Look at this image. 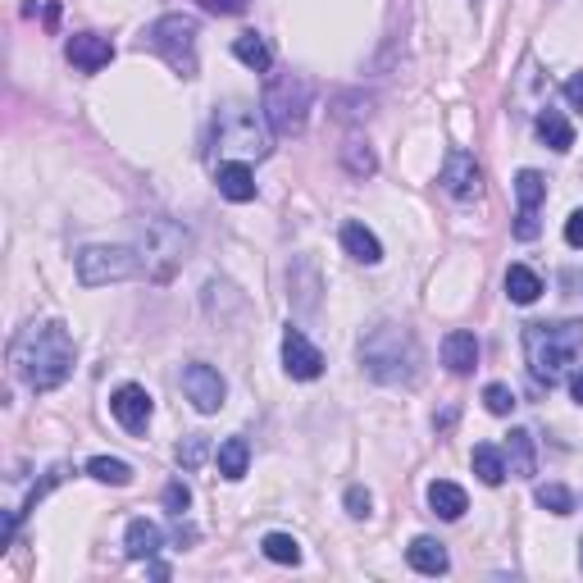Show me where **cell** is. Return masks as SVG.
<instances>
[{"label": "cell", "mask_w": 583, "mask_h": 583, "mask_svg": "<svg viewBox=\"0 0 583 583\" xmlns=\"http://www.w3.org/2000/svg\"><path fill=\"white\" fill-rule=\"evenodd\" d=\"M360 365L374 383H410L420 374V347L415 333L397 324L369 328V338L360 342Z\"/></svg>", "instance_id": "3957f363"}, {"label": "cell", "mask_w": 583, "mask_h": 583, "mask_svg": "<svg viewBox=\"0 0 583 583\" xmlns=\"http://www.w3.org/2000/svg\"><path fill=\"white\" fill-rule=\"evenodd\" d=\"M164 506H169V511L183 520V511L192 506V492H187V483H169V488H164Z\"/></svg>", "instance_id": "d6a6232c"}, {"label": "cell", "mask_w": 583, "mask_h": 583, "mask_svg": "<svg viewBox=\"0 0 583 583\" xmlns=\"http://www.w3.org/2000/svg\"><path fill=\"white\" fill-rule=\"evenodd\" d=\"M123 552L133 561H151V556L164 552V529L155 520H133L128 533H123Z\"/></svg>", "instance_id": "9a60e30c"}, {"label": "cell", "mask_w": 583, "mask_h": 583, "mask_svg": "<svg viewBox=\"0 0 583 583\" xmlns=\"http://www.w3.org/2000/svg\"><path fill=\"white\" fill-rule=\"evenodd\" d=\"M215 146L237 160H265L274 151V128H269L265 110L246 101H224L215 114Z\"/></svg>", "instance_id": "277c9868"}, {"label": "cell", "mask_w": 583, "mask_h": 583, "mask_svg": "<svg viewBox=\"0 0 583 583\" xmlns=\"http://www.w3.org/2000/svg\"><path fill=\"white\" fill-rule=\"evenodd\" d=\"M205 451H210L205 433H192V438H187L183 447H178V465H183V470H196V465L205 461Z\"/></svg>", "instance_id": "1f68e13d"}, {"label": "cell", "mask_w": 583, "mask_h": 583, "mask_svg": "<svg viewBox=\"0 0 583 583\" xmlns=\"http://www.w3.org/2000/svg\"><path fill=\"white\" fill-rule=\"evenodd\" d=\"M233 55L246 64V69H256V73H265L269 64H274V51H269V41L260 37V32H242V37L233 41Z\"/></svg>", "instance_id": "603a6c76"}, {"label": "cell", "mask_w": 583, "mask_h": 583, "mask_svg": "<svg viewBox=\"0 0 583 583\" xmlns=\"http://www.w3.org/2000/svg\"><path fill=\"white\" fill-rule=\"evenodd\" d=\"M110 410H114V420H119L128 433H146L155 406H151V392H146V388H137V383H123V388L110 397Z\"/></svg>", "instance_id": "8fae6325"}, {"label": "cell", "mask_w": 583, "mask_h": 583, "mask_svg": "<svg viewBox=\"0 0 583 583\" xmlns=\"http://www.w3.org/2000/svg\"><path fill=\"white\" fill-rule=\"evenodd\" d=\"M196 19L192 14H164L146 28V46L155 55L169 60V69L183 73V78H196Z\"/></svg>", "instance_id": "52a82bcc"}, {"label": "cell", "mask_w": 583, "mask_h": 583, "mask_svg": "<svg viewBox=\"0 0 583 583\" xmlns=\"http://www.w3.org/2000/svg\"><path fill=\"white\" fill-rule=\"evenodd\" d=\"M538 137H543L552 151H570V146H574V128H570V119H565L561 110H543V114H538Z\"/></svg>", "instance_id": "d4e9b609"}, {"label": "cell", "mask_w": 583, "mask_h": 583, "mask_svg": "<svg viewBox=\"0 0 583 583\" xmlns=\"http://www.w3.org/2000/svg\"><path fill=\"white\" fill-rule=\"evenodd\" d=\"M183 392H187V401H192L201 415H215V410L224 406V397H228L224 379H219V369L215 365H201V360L183 369Z\"/></svg>", "instance_id": "9c48e42d"}, {"label": "cell", "mask_w": 583, "mask_h": 583, "mask_svg": "<svg viewBox=\"0 0 583 583\" xmlns=\"http://www.w3.org/2000/svg\"><path fill=\"white\" fill-rule=\"evenodd\" d=\"M10 365L32 392H55L73 374V338L60 319L19 328L10 342Z\"/></svg>", "instance_id": "6da1fadb"}, {"label": "cell", "mask_w": 583, "mask_h": 583, "mask_svg": "<svg viewBox=\"0 0 583 583\" xmlns=\"http://www.w3.org/2000/svg\"><path fill=\"white\" fill-rule=\"evenodd\" d=\"M342 164H347V169H351V174H356V178H365V174H374V169H379L374 151H369V146L360 142V137H351V142L342 146Z\"/></svg>", "instance_id": "f1b7e54d"}, {"label": "cell", "mask_w": 583, "mask_h": 583, "mask_svg": "<svg viewBox=\"0 0 583 583\" xmlns=\"http://www.w3.org/2000/svg\"><path fill=\"white\" fill-rule=\"evenodd\" d=\"M283 369L292 379H319L324 374V356H319V347H310L301 328L283 333Z\"/></svg>", "instance_id": "7c38bea8"}, {"label": "cell", "mask_w": 583, "mask_h": 583, "mask_svg": "<svg viewBox=\"0 0 583 583\" xmlns=\"http://www.w3.org/2000/svg\"><path fill=\"white\" fill-rule=\"evenodd\" d=\"M570 392H574V401L583 406V369H574V374H570Z\"/></svg>", "instance_id": "f35d334b"}, {"label": "cell", "mask_w": 583, "mask_h": 583, "mask_svg": "<svg viewBox=\"0 0 583 583\" xmlns=\"http://www.w3.org/2000/svg\"><path fill=\"white\" fill-rule=\"evenodd\" d=\"M502 451H506V474H515V479H533V474H538V456H533L529 429H511Z\"/></svg>", "instance_id": "e0dca14e"}, {"label": "cell", "mask_w": 583, "mask_h": 583, "mask_svg": "<svg viewBox=\"0 0 583 583\" xmlns=\"http://www.w3.org/2000/svg\"><path fill=\"white\" fill-rule=\"evenodd\" d=\"M429 506H433V515H442V520H461V515L470 511V497H465L461 483L438 479V483H429Z\"/></svg>", "instance_id": "d6986e66"}, {"label": "cell", "mask_w": 583, "mask_h": 583, "mask_svg": "<svg viewBox=\"0 0 583 583\" xmlns=\"http://www.w3.org/2000/svg\"><path fill=\"white\" fill-rule=\"evenodd\" d=\"M87 474H92L96 483H114V488H128V483H133V465L114 461V456H92V461H87Z\"/></svg>", "instance_id": "484cf974"}, {"label": "cell", "mask_w": 583, "mask_h": 583, "mask_svg": "<svg viewBox=\"0 0 583 583\" xmlns=\"http://www.w3.org/2000/svg\"><path fill=\"white\" fill-rule=\"evenodd\" d=\"M187 251H192V237L183 233L178 224L169 219H146L142 224V237H137V256H142V274L164 283V278H174L183 269Z\"/></svg>", "instance_id": "5b68a950"}, {"label": "cell", "mask_w": 583, "mask_h": 583, "mask_svg": "<svg viewBox=\"0 0 583 583\" xmlns=\"http://www.w3.org/2000/svg\"><path fill=\"white\" fill-rule=\"evenodd\" d=\"M69 64L73 69H82V73H101L105 64L114 60V46H110V37H96V32H78V37H69Z\"/></svg>", "instance_id": "4fadbf2b"}, {"label": "cell", "mask_w": 583, "mask_h": 583, "mask_svg": "<svg viewBox=\"0 0 583 583\" xmlns=\"http://www.w3.org/2000/svg\"><path fill=\"white\" fill-rule=\"evenodd\" d=\"M369 506H374V497H369L365 488H347V515H356V520H365Z\"/></svg>", "instance_id": "e575fe53"}, {"label": "cell", "mask_w": 583, "mask_h": 583, "mask_svg": "<svg viewBox=\"0 0 583 583\" xmlns=\"http://www.w3.org/2000/svg\"><path fill=\"white\" fill-rule=\"evenodd\" d=\"M215 187H219V196H228V201H237V205L256 201V174H251V164L246 160H224L219 164Z\"/></svg>", "instance_id": "5bb4252c"}, {"label": "cell", "mask_w": 583, "mask_h": 583, "mask_svg": "<svg viewBox=\"0 0 583 583\" xmlns=\"http://www.w3.org/2000/svg\"><path fill=\"white\" fill-rule=\"evenodd\" d=\"M533 497H538V506H543V511H552V515H570L574 511V492L565 488V483H543Z\"/></svg>", "instance_id": "f546056e"}, {"label": "cell", "mask_w": 583, "mask_h": 583, "mask_svg": "<svg viewBox=\"0 0 583 583\" xmlns=\"http://www.w3.org/2000/svg\"><path fill=\"white\" fill-rule=\"evenodd\" d=\"M506 297H511L515 306H533V301L543 297V278L533 274L529 265H511L506 269Z\"/></svg>", "instance_id": "44dd1931"}, {"label": "cell", "mask_w": 583, "mask_h": 583, "mask_svg": "<svg viewBox=\"0 0 583 583\" xmlns=\"http://www.w3.org/2000/svg\"><path fill=\"white\" fill-rule=\"evenodd\" d=\"M146 570H151V579H169V565L155 561V556H151V565H146Z\"/></svg>", "instance_id": "ab89813d"}, {"label": "cell", "mask_w": 583, "mask_h": 583, "mask_svg": "<svg viewBox=\"0 0 583 583\" xmlns=\"http://www.w3.org/2000/svg\"><path fill=\"white\" fill-rule=\"evenodd\" d=\"M310 96H315V92H310V82L301 78V73H278V78L269 82L260 110H265L274 137H297L301 128H306Z\"/></svg>", "instance_id": "8992f818"}, {"label": "cell", "mask_w": 583, "mask_h": 583, "mask_svg": "<svg viewBox=\"0 0 583 583\" xmlns=\"http://www.w3.org/2000/svg\"><path fill=\"white\" fill-rule=\"evenodd\" d=\"M470 465H474V474H479L488 488H497V483L506 479V451L492 447V442H479V447L470 451Z\"/></svg>", "instance_id": "7402d4cb"}, {"label": "cell", "mask_w": 583, "mask_h": 583, "mask_svg": "<svg viewBox=\"0 0 583 583\" xmlns=\"http://www.w3.org/2000/svg\"><path fill=\"white\" fill-rule=\"evenodd\" d=\"M515 196H520L524 210H538V205L547 201V178L538 174V169H520V174H515Z\"/></svg>", "instance_id": "4316f807"}, {"label": "cell", "mask_w": 583, "mask_h": 583, "mask_svg": "<svg viewBox=\"0 0 583 583\" xmlns=\"http://www.w3.org/2000/svg\"><path fill=\"white\" fill-rule=\"evenodd\" d=\"M142 274V256L133 246H82L78 251V283L82 287H105L123 283V278Z\"/></svg>", "instance_id": "ba28073f"}, {"label": "cell", "mask_w": 583, "mask_h": 583, "mask_svg": "<svg viewBox=\"0 0 583 583\" xmlns=\"http://www.w3.org/2000/svg\"><path fill=\"white\" fill-rule=\"evenodd\" d=\"M201 5H205L210 14H237V10L246 5V0H201Z\"/></svg>", "instance_id": "74e56055"}, {"label": "cell", "mask_w": 583, "mask_h": 583, "mask_svg": "<svg viewBox=\"0 0 583 583\" xmlns=\"http://www.w3.org/2000/svg\"><path fill=\"white\" fill-rule=\"evenodd\" d=\"M538 210H524L520 205V215H515V237H520V242H533V237H538Z\"/></svg>", "instance_id": "836d02e7"}, {"label": "cell", "mask_w": 583, "mask_h": 583, "mask_svg": "<svg viewBox=\"0 0 583 583\" xmlns=\"http://www.w3.org/2000/svg\"><path fill=\"white\" fill-rule=\"evenodd\" d=\"M442 365H447L451 374H470V369L479 365V338L465 333V328L447 333V338H442Z\"/></svg>", "instance_id": "2e32d148"}, {"label": "cell", "mask_w": 583, "mask_h": 583, "mask_svg": "<svg viewBox=\"0 0 583 583\" xmlns=\"http://www.w3.org/2000/svg\"><path fill=\"white\" fill-rule=\"evenodd\" d=\"M483 406H488L492 415H511V410H515V392L506 388V383H488V388H483Z\"/></svg>", "instance_id": "4dcf8cb0"}, {"label": "cell", "mask_w": 583, "mask_h": 583, "mask_svg": "<svg viewBox=\"0 0 583 583\" xmlns=\"http://www.w3.org/2000/svg\"><path fill=\"white\" fill-rule=\"evenodd\" d=\"M442 187H447L456 201H474L483 192V169L474 164L470 151H451L447 164H442Z\"/></svg>", "instance_id": "30bf717a"}, {"label": "cell", "mask_w": 583, "mask_h": 583, "mask_svg": "<svg viewBox=\"0 0 583 583\" xmlns=\"http://www.w3.org/2000/svg\"><path fill=\"white\" fill-rule=\"evenodd\" d=\"M215 465L224 479H242L246 465H251V447H246V438H224L215 451Z\"/></svg>", "instance_id": "cb8c5ba5"}, {"label": "cell", "mask_w": 583, "mask_h": 583, "mask_svg": "<svg viewBox=\"0 0 583 583\" xmlns=\"http://www.w3.org/2000/svg\"><path fill=\"white\" fill-rule=\"evenodd\" d=\"M342 251H347L351 260H360V265H379L383 260L379 237L369 233L365 224H342Z\"/></svg>", "instance_id": "ffe728a7"}, {"label": "cell", "mask_w": 583, "mask_h": 583, "mask_svg": "<svg viewBox=\"0 0 583 583\" xmlns=\"http://www.w3.org/2000/svg\"><path fill=\"white\" fill-rule=\"evenodd\" d=\"M260 552H265L269 561H278V565H297L301 561V543L292 538V533H265Z\"/></svg>", "instance_id": "83f0119b"}, {"label": "cell", "mask_w": 583, "mask_h": 583, "mask_svg": "<svg viewBox=\"0 0 583 583\" xmlns=\"http://www.w3.org/2000/svg\"><path fill=\"white\" fill-rule=\"evenodd\" d=\"M579 565H583V552H579Z\"/></svg>", "instance_id": "60d3db41"}, {"label": "cell", "mask_w": 583, "mask_h": 583, "mask_svg": "<svg viewBox=\"0 0 583 583\" xmlns=\"http://www.w3.org/2000/svg\"><path fill=\"white\" fill-rule=\"evenodd\" d=\"M565 101H570L574 110H583V73H574V78L565 82Z\"/></svg>", "instance_id": "8d00e7d4"}, {"label": "cell", "mask_w": 583, "mask_h": 583, "mask_svg": "<svg viewBox=\"0 0 583 583\" xmlns=\"http://www.w3.org/2000/svg\"><path fill=\"white\" fill-rule=\"evenodd\" d=\"M583 356V324H524V360H529V374L547 388L570 379L574 360Z\"/></svg>", "instance_id": "7a4b0ae2"}, {"label": "cell", "mask_w": 583, "mask_h": 583, "mask_svg": "<svg viewBox=\"0 0 583 583\" xmlns=\"http://www.w3.org/2000/svg\"><path fill=\"white\" fill-rule=\"evenodd\" d=\"M406 561H410V570H420V574H447L451 570V556L438 538H415V543L406 547Z\"/></svg>", "instance_id": "ac0fdd59"}, {"label": "cell", "mask_w": 583, "mask_h": 583, "mask_svg": "<svg viewBox=\"0 0 583 583\" xmlns=\"http://www.w3.org/2000/svg\"><path fill=\"white\" fill-rule=\"evenodd\" d=\"M565 242H570V246H583V210H574V215L565 219Z\"/></svg>", "instance_id": "d590c367"}]
</instances>
